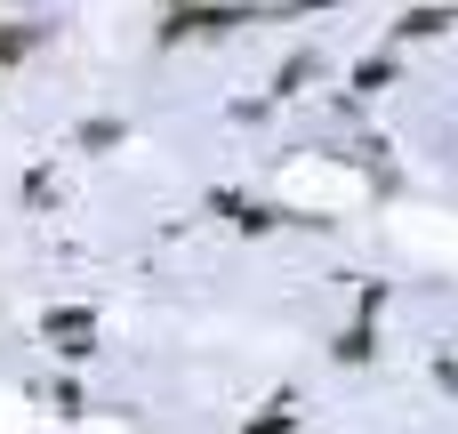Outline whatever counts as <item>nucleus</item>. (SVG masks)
Listing matches in <instances>:
<instances>
[]
</instances>
